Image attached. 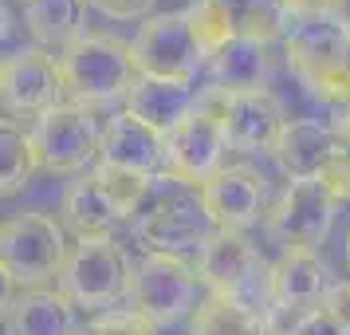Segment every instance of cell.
Listing matches in <instances>:
<instances>
[{
	"label": "cell",
	"instance_id": "cell-17",
	"mask_svg": "<svg viewBox=\"0 0 350 335\" xmlns=\"http://www.w3.org/2000/svg\"><path fill=\"white\" fill-rule=\"evenodd\" d=\"M126 114L130 119H138L146 123L150 130H158V134H170V130L185 119L189 111H197V91H193V83H170V79H138L130 83L126 95Z\"/></svg>",
	"mask_w": 350,
	"mask_h": 335
},
{
	"label": "cell",
	"instance_id": "cell-16",
	"mask_svg": "<svg viewBox=\"0 0 350 335\" xmlns=\"http://www.w3.org/2000/svg\"><path fill=\"white\" fill-rule=\"evenodd\" d=\"M98 158L103 166H118L130 174L158 177L165 174V134L150 130L146 123L130 119L126 111L107 119L103 127V142H98Z\"/></svg>",
	"mask_w": 350,
	"mask_h": 335
},
{
	"label": "cell",
	"instance_id": "cell-21",
	"mask_svg": "<svg viewBox=\"0 0 350 335\" xmlns=\"http://www.w3.org/2000/svg\"><path fill=\"white\" fill-rule=\"evenodd\" d=\"M64 221L79 240H91V237H111V229L118 225V217L103 201L95 177L79 174V177H71L67 190H64Z\"/></svg>",
	"mask_w": 350,
	"mask_h": 335
},
{
	"label": "cell",
	"instance_id": "cell-32",
	"mask_svg": "<svg viewBox=\"0 0 350 335\" xmlns=\"http://www.w3.org/2000/svg\"><path fill=\"white\" fill-rule=\"evenodd\" d=\"M284 8L287 20H299V16H323V12H342L347 0H275Z\"/></svg>",
	"mask_w": 350,
	"mask_h": 335
},
{
	"label": "cell",
	"instance_id": "cell-19",
	"mask_svg": "<svg viewBox=\"0 0 350 335\" xmlns=\"http://www.w3.org/2000/svg\"><path fill=\"white\" fill-rule=\"evenodd\" d=\"M213 71V91L221 95H240V91H260L268 87V48L248 36L228 40L221 51L205 60Z\"/></svg>",
	"mask_w": 350,
	"mask_h": 335
},
{
	"label": "cell",
	"instance_id": "cell-28",
	"mask_svg": "<svg viewBox=\"0 0 350 335\" xmlns=\"http://www.w3.org/2000/svg\"><path fill=\"white\" fill-rule=\"evenodd\" d=\"M287 24L291 20L284 16V8L275 0H248V8L240 12V36H248L256 44H264V48L271 40H284Z\"/></svg>",
	"mask_w": 350,
	"mask_h": 335
},
{
	"label": "cell",
	"instance_id": "cell-33",
	"mask_svg": "<svg viewBox=\"0 0 350 335\" xmlns=\"http://www.w3.org/2000/svg\"><path fill=\"white\" fill-rule=\"evenodd\" d=\"M87 4H95L98 12H107L114 20H134L154 8V0H87Z\"/></svg>",
	"mask_w": 350,
	"mask_h": 335
},
{
	"label": "cell",
	"instance_id": "cell-1",
	"mask_svg": "<svg viewBox=\"0 0 350 335\" xmlns=\"http://www.w3.org/2000/svg\"><path fill=\"white\" fill-rule=\"evenodd\" d=\"M59 83L64 95L75 107H95V103H114L130 91V83L138 79L130 44L114 36H79L59 51Z\"/></svg>",
	"mask_w": 350,
	"mask_h": 335
},
{
	"label": "cell",
	"instance_id": "cell-7",
	"mask_svg": "<svg viewBox=\"0 0 350 335\" xmlns=\"http://www.w3.org/2000/svg\"><path fill=\"white\" fill-rule=\"evenodd\" d=\"M327 284H331V272L315 249H284V256L268 269V284H264L268 335L284 332L287 323L315 312Z\"/></svg>",
	"mask_w": 350,
	"mask_h": 335
},
{
	"label": "cell",
	"instance_id": "cell-15",
	"mask_svg": "<svg viewBox=\"0 0 350 335\" xmlns=\"http://www.w3.org/2000/svg\"><path fill=\"white\" fill-rule=\"evenodd\" d=\"M284 60L295 75L350 60V16L347 12H323V16L291 20L284 32Z\"/></svg>",
	"mask_w": 350,
	"mask_h": 335
},
{
	"label": "cell",
	"instance_id": "cell-24",
	"mask_svg": "<svg viewBox=\"0 0 350 335\" xmlns=\"http://www.w3.org/2000/svg\"><path fill=\"white\" fill-rule=\"evenodd\" d=\"M189 32L197 40V48L205 51V60L213 51H221L228 40H237L240 36V12L232 0H197L189 12Z\"/></svg>",
	"mask_w": 350,
	"mask_h": 335
},
{
	"label": "cell",
	"instance_id": "cell-6",
	"mask_svg": "<svg viewBox=\"0 0 350 335\" xmlns=\"http://www.w3.org/2000/svg\"><path fill=\"white\" fill-rule=\"evenodd\" d=\"M98 142H103V123L75 103H59L44 111L32 130L36 166L67 177H79L98 158Z\"/></svg>",
	"mask_w": 350,
	"mask_h": 335
},
{
	"label": "cell",
	"instance_id": "cell-27",
	"mask_svg": "<svg viewBox=\"0 0 350 335\" xmlns=\"http://www.w3.org/2000/svg\"><path fill=\"white\" fill-rule=\"evenodd\" d=\"M299 83L307 87V95L315 103H323V107H334V111L350 107V60L315 67V71L299 75Z\"/></svg>",
	"mask_w": 350,
	"mask_h": 335
},
{
	"label": "cell",
	"instance_id": "cell-34",
	"mask_svg": "<svg viewBox=\"0 0 350 335\" xmlns=\"http://www.w3.org/2000/svg\"><path fill=\"white\" fill-rule=\"evenodd\" d=\"M12 300H16V280L8 276V269L0 264V316L12 312Z\"/></svg>",
	"mask_w": 350,
	"mask_h": 335
},
{
	"label": "cell",
	"instance_id": "cell-36",
	"mask_svg": "<svg viewBox=\"0 0 350 335\" xmlns=\"http://www.w3.org/2000/svg\"><path fill=\"white\" fill-rule=\"evenodd\" d=\"M347 269H350V233H347Z\"/></svg>",
	"mask_w": 350,
	"mask_h": 335
},
{
	"label": "cell",
	"instance_id": "cell-37",
	"mask_svg": "<svg viewBox=\"0 0 350 335\" xmlns=\"http://www.w3.org/2000/svg\"><path fill=\"white\" fill-rule=\"evenodd\" d=\"M0 67H4V60H0Z\"/></svg>",
	"mask_w": 350,
	"mask_h": 335
},
{
	"label": "cell",
	"instance_id": "cell-22",
	"mask_svg": "<svg viewBox=\"0 0 350 335\" xmlns=\"http://www.w3.org/2000/svg\"><path fill=\"white\" fill-rule=\"evenodd\" d=\"M189 335H268V319L240 300L208 296L193 308Z\"/></svg>",
	"mask_w": 350,
	"mask_h": 335
},
{
	"label": "cell",
	"instance_id": "cell-20",
	"mask_svg": "<svg viewBox=\"0 0 350 335\" xmlns=\"http://www.w3.org/2000/svg\"><path fill=\"white\" fill-rule=\"evenodd\" d=\"M12 332L16 335H75V308L64 292L48 288H24L12 300Z\"/></svg>",
	"mask_w": 350,
	"mask_h": 335
},
{
	"label": "cell",
	"instance_id": "cell-26",
	"mask_svg": "<svg viewBox=\"0 0 350 335\" xmlns=\"http://www.w3.org/2000/svg\"><path fill=\"white\" fill-rule=\"evenodd\" d=\"M32 174H36L32 134L12 119H0V193H20Z\"/></svg>",
	"mask_w": 350,
	"mask_h": 335
},
{
	"label": "cell",
	"instance_id": "cell-31",
	"mask_svg": "<svg viewBox=\"0 0 350 335\" xmlns=\"http://www.w3.org/2000/svg\"><path fill=\"white\" fill-rule=\"evenodd\" d=\"M319 312L338 335H350V280H331L319 300Z\"/></svg>",
	"mask_w": 350,
	"mask_h": 335
},
{
	"label": "cell",
	"instance_id": "cell-9",
	"mask_svg": "<svg viewBox=\"0 0 350 335\" xmlns=\"http://www.w3.org/2000/svg\"><path fill=\"white\" fill-rule=\"evenodd\" d=\"M134 71L146 79H170V83H193L205 67V51L197 48L189 32L185 12H161L142 24L138 40L130 44Z\"/></svg>",
	"mask_w": 350,
	"mask_h": 335
},
{
	"label": "cell",
	"instance_id": "cell-13",
	"mask_svg": "<svg viewBox=\"0 0 350 335\" xmlns=\"http://www.w3.org/2000/svg\"><path fill=\"white\" fill-rule=\"evenodd\" d=\"M197 197H201L213 229L244 233L264 213V177L252 166H221L213 177L197 186Z\"/></svg>",
	"mask_w": 350,
	"mask_h": 335
},
{
	"label": "cell",
	"instance_id": "cell-35",
	"mask_svg": "<svg viewBox=\"0 0 350 335\" xmlns=\"http://www.w3.org/2000/svg\"><path fill=\"white\" fill-rule=\"evenodd\" d=\"M334 138H338V142L342 146H350V107H342V111L334 114Z\"/></svg>",
	"mask_w": 350,
	"mask_h": 335
},
{
	"label": "cell",
	"instance_id": "cell-10",
	"mask_svg": "<svg viewBox=\"0 0 350 335\" xmlns=\"http://www.w3.org/2000/svg\"><path fill=\"white\" fill-rule=\"evenodd\" d=\"M224 154H228L224 130L217 123L213 107L201 99L197 111H189L165 134V177L197 190L205 177H213L224 166Z\"/></svg>",
	"mask_w": 350,
	"mask_h": 335
},
{
	"label": "cell",
	"instance_id": "cell-11",
	"mask_svg": "<svg viewBox=\"0 0 350 335\" xmlns=\"http://www.w3.org/2000/svg\"><path fill=\"white\" fill-rule=\"evenodd\" d=\"M205 103L213 107L217 123H221L228 150H240V154H271V146H275V138L287 123L280 99L271 95L268 87L240 91V95H221V91L208 87Z\"/></svg>",
	"mask_w": 350,
	"mask_h": 335
},
{
	"label": "cell",
	"instance_id": "cell-3",
	"mask_svg": "<svg viewBox=\"0 0 350 335\" xmlns=\"http://www.w3.org/2000/svg\"><path fill=\"white\" fill-rule=\"evenodd\" d=\"M59 284H64V300L71 308L107 312L126 296V284H130L126 249L114 237L79 240L67 253L64 269H59Z\"/></svg>",
	"mask_w": 350,
	"mask_h": 335
},
{
	"label": "cell",
	"instance_id": "cell-14",
	"mask_svg": "<svg viewBox=\"0 0 350 335\" xmlns=\"http://www.w3.org/2000/svg\"><path fill=\"white\" fill-rule=\"evenodd\" d=\"M64 83H59V67L55 55L44 48L16 51L12 60H4L0 67V99L8 103V111L16 114H44L51 107H59Z\"/></svg>",
	"mask_w": 350,
	"mask_h": 335
},
{
	"label": "cell",
	"instance_id": "cell-8",
	"mask_svg": "<svg viewBox=\"0 0 350 335\" xmlns=\"http://www.w3.org/2000/svg\"><path fill=\"white\" fill-rule=\"evenodd\" d=\"M197 284H205L213 296H228L260 312L256 296H264L268 284V264L260 260L252 249V240H244V233H213V237L197 249Z\"/></svg>",
	"mask_w": 350,
	"mask_h": 335
},
{
	"label": "cell",
	"instance_id": "cell-5",
	"mask_svg": "<svg viewBox=\"0 0 350 335\" xmlns=\"http://www.w3.org/2000/svg\"><path fill=\"white\" fill-rule=\"evenodd\" d=\"M67 260L64 225L48 213H20L8 225H0V264L24 288H44V280L59 276Z\"/></svg>",
	"mask_w": 350,
	"mask_h": 335
},
{
	"label": "cell",
	"instance_id": "cell-23",
	"mask_svg": "<svg viewBox=\"0 0 350 335\" xmlns=\"http://www.w3.org/2000/svg\"><path fill=\"white\" fill-rule=\"evenodd\" d=\"M83 16H87V0H28L24 8L28 32L40 44H59V48L83 36Z\"/></svg>",
	"mask_w": 350,
	"mask_h": 335
},
{
	"label": "cell",
	"instance_id": "cell-25",
	"mask_svg": "<svg viewBox=\"0 0 350 335\" xmlns=\"http://www.w3.org/2000/svg\"><path fill=\"white\" fill-rule=\"evenodd\" d=\"M91 177H95L103 201L111 206V213L118 217V221L138 217L142 206L150 201V193H154V177L130 174V170H118V166H103V162H98V170Z\"/></svg>",
	"mask_w": 350,
	"mask_h": 335
},
{
	"label": "cell",
	"instance_id": "cell-29",
	"mask_svg": "<svg viewBox=\"0 0 350 335\" xmlns=\"http://www.w3.org/2000/svg\"><path fill=\"white\" fill-rule=\"evenodd\" d=\"M83 335H154V327L146 323L134 308H107L95 312Z\"/></svg>",
	"mask_w": 350,
	"mask_h": 335
},
{
	"label": "cell",
	"instance_id": "cell-4",
	"mask_svg": "<svg viewBox=\"0 0 350 335\" xmlns=\"http://www.w3.org/2000/svg\"><path fill=\"white\" fill-rule=\"evenodd\" d=\"M134 221H138V240L146 245V253H170V256L197 253L217 233L197 190L181 186V182H174V190H165V197L150 193V201L142 206V213Z\"/></svg>",
	"mask_w": 350,
	"mask_h": 335
},
{
	"label": "cell",
	"instance_id": "cell-18",
	"mask_svg": "<svg viewBox=\"0 0 350 335\" xmlns=\"http://www.w3.org/2000/svg\"><path fill=\"white\" fill-rule=\"evenodd\" d=\"M334 146H338V138L331 127H323L315 119H287L271 146V158L280 162V170L291 182H299V177H319L323 162L334 154Z\"/></svg>",
	"mask_w": 350,
	"mask_h": 335
},
{
	"label": "cell",
	"instance_id": "cell-12",
	"mask_svg": "<svg viewBox=\"0 0 350 335\" xmlns=\"http://www.w3.org/2000/svg\"><path fill=\"white\" fill-rule=\"evenodd\" d=\"M334 206L338 201L315 177H299L287 182V190L268 213V225L284 249H319L334 225Z\"/></svg>",
	"mask_w": 350,
	"mask_h": 335
},
{
	"label": "cell",
	"instance_id": "cell-30",
	"mask_svg": "<svg viewBox=\"0 0 350 335\" xmlns=\"http://www.w3.org/2000/svg\"><path fill=\"white\" fill-rule=\"evenodd\" d=\"M315 182L331 193L334 201H350V146H342V142L334 146V154L323 162Z\"/></svg>",
	"mask_w": 350,
	"mask_h": 335
},
{
	"label": "cell",
	"instance_id": "cell-2",
	"mask_svg": "<svg viewBox=\"0 0 350 335\" xmlns=\"http://www.w3.org/2000/svg\"><path fill=\"white\" fill-rule=\"evenodd\" d=\"M126 300L150 327H170L197 308V272L185 256L146 253L130 269Z\"/></svg>",
	"mask_w": 350,
	"mask_h": 335
}]
</instances>
